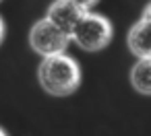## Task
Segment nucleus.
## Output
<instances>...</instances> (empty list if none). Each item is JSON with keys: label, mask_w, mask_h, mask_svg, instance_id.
Wrapping results in <instances>:
<instances>
[{"label": "nucleus", "mask_w": 151, "mask_h": 136, "mask_svg": "<svg viewBox=\"0 0 151 136\" xmlns=\"http://www.w3.org/2000/svg\"><path fill=\"white\" fill-rule=\"evenodd\" d=\"M37 80L42 89L54 97L73 95L81 85V66L66 54L42 58L37 68Z\"/></svg>", "instance_id": "f257e3e1"}, {"label": "nucleus", "mask_w": 151, "mask_h": 136, "mask_svg": "<svg viewBox=\"0 0 151 136\" xmlns=\"http://www.w3.org/2000/svg\"><path fill=\"white\" fill-rule=\"evenodd\" d=\"M112 35H114V27L108 17L93 11H85L70 33V41H75V46H79L85 52H99L108 48Z\"/></svg>", "instance_id": "f03ea898"}, {"label": "nucleus", "mask_w": 151, "mask_h": 136, "mask_svg": "<svg viewBox=\"0 0 151 136\" xmlns=\"http://www.w3.org/2000/svg\"><path fill=\"white\" fill-rule=\"evenodd\" d=\"M68 43H70L68 35H64L60 29H56L46 19L35 21L31 25V29H29V48L35 54H40L42 58L64 54L66 48H68Z\"/></svg>", "instance_id": "7ed1b4c3"}, {"label": "nucleus", "mask_w": 151, "mask_h": 136, "mask_svg": "<svg viewBox=\"0 0 151 136\" xmlns=\"http://www.w3.org/2000/svg\"><path fill=\"white\" fill-rule=\"evenodd\" d=\"M85 11H81L77 4H73L70 0H54V2L48 6V13H46V21H50L56 29H60L64 35H68L70 39V33L75 29V25L79 23V19L83 17Z\"/></svg>", "instance_id": "20e7f679"}, {"label": "nucleus", "mask_w": 151, "mask_h": 136, "mask_svg": "<svg viewBox=\"0 0 151 136\" xmlns=\"http://www.w3.org/2000/svg\"><path fill=\"white\" fill-rule=\"evenodd\" d=\"M126 46L137 60H151V23L137 21L126 35Z\"/></svg>", "instance_id": "39448f33"}, {"label": "nucleus", "mask_w": 151, "mask_h": 136, "mask_svg": "<svg viewBox=\"0 0 151 136\" xmlns=\"http://www.w3.org/2000/svg\"><path fill=\"white\" fill-rule=\"evenodd\" d=\"M130 85L141 95H151V60H137L130 70Z\"/></svg>", "instance_id": "423d86ee"}, {"label": "nucleus", "mask_w": 151, "mask_h": 136, "mask_svg": "<svg viewBox=\"0 0 151 136\" xmlns=\"http://www.w3.org/2000/svg\"><path fill=\"white\" fill-rule=\"evenodd\" d=\"M73 4H77L81 11H91V6L97 2V0H70Z\"/></svg>", "instance_id": "0eeeda50"}, {"label": "nucleus", "mask_w": 151, "mask_h": 136, "mask_svg": "<svg viewBox=\"0 0 151 136\" xmlns=\"http://www.w3.org/2000/svg\"><path fill=\"white\" fill-rule=\"evenodd\" d=\"M141 19H143V21H147V23H151V2H149V4L145 6V11H143Z\"/></svg>", "instance_id": "6e6552de"}, {"label": "nucleus", "mask_w": 151, "mask_h": 136, "mask_svg": "<svg viewBox=\"0 0 151 136\" xmlns=\"http://www.w3.org/2000/svg\"><path fill=\"white\" fill-rule=\"evenodd\" d=\"M4 33H6V27H4V21H2V17H0V43L4 41Z\"/></svg>", "instance_id": "1a4fd4ad"}, {"label": "nucleus", "mask_w": 151, "mask_h": 136, "mask_svg": "<svg viewBox=\"0 0 151 136\" xmlns=\"http://www.w3.org/2000/svg\"><path fill=\"white\" fill-rule=\"evenodd\" d=\"M0 136H9V132H6V130H4L2 126H0Z\"/></svg>", "instance_id": "9d476101"}]
</instances>
